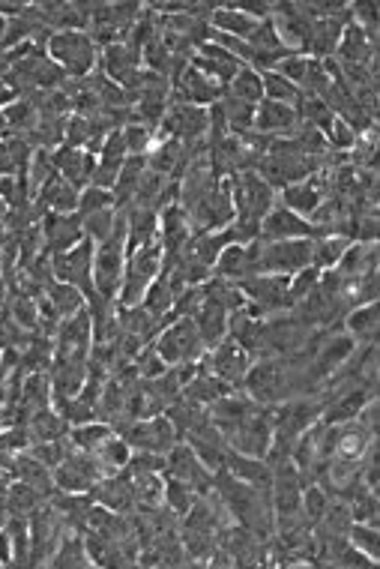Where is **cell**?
<instances>
[{
  "mask_svg": "<svg viewBox=\"0 0 380 569\" xmlns=\"http://www.w3.org/2000/svg\"><path fill=\"white\" fill-rule=\"evenodd\" d=\"M252 402L276 408L294 396H300L297 387V369L288 357H261L249 366L243 387H240Z\"/></svg>",
  "mask_w": 380,
  "mask_h": 569,
  "instance_id": "1",
  "label": "cell"
},
{
  "mask_svg": "<svg viewBox=\"0 0 380 569\" xmlns=\"http://www.w3.org/2000/svg\"><path fill=\"white\" fill-rule=\"evenodd\" d=\"M45 51L48 60L69 78H87L99 69V45L87 30H54Z\"/></svg>",
  "mask_w": 380,
  "mask_h": 569,
  "instance_id": "2",
  "label": "cell"
},
{
  "mask_svg": "<svg viewBox=\"0 0 380 569\" xmlns=\"http://www.w3.org/2000/svg\"><path fill=\"white\" fill-rule=\"evenodd\" d=\"M162 267H165V252H162L159 240L132 249L126 255V270H123V285H120V294H117V306L120 309L138 306L144 300L147 288L162 276Z\"/></svg>",
  "mask_w": 380,
  "mask_h": 569,
  "instance_id": "3",
  "label": "cell"
},
{
  "mask_svg": "<svg viewBox=\"0 0 380 569\" xmlns=\"http://www.w3.org/2000/svg\"><path fill=\"white\" fill-rule=\"evenodd\" d=\"M228 180H231V195H234V219L255 225L261 231V219L276 204V189L258 171H240Z\"/></svg>",
  "mask_w": 380,
  "mask_h": 569,
  "instance_id": "4",
  "label": "cell"
},
{
  "mask_svg": "<svg viewBox=\"0 0 380 569\" xmlns=\"http://www.w3.org/2000/svg\"><path fill=\"white\" fill-rule=\"evenodd\" d=\"M153 348L165 360L168 369L180 366V363H198L207 354V348H204V342H201L198 327H195L192 318H174V321H168L159 330V336L153 339Z\"/></svg>",
  "mask_w": 380,
  "mask_h": 569,
  "instance_id": "5",
  "label": "cell"
},
{
  "mask_svg": "<svg viewBox=\"0 0 380 569\" xmlns=\"http://www.w3.org/2000/svg\"><path fill=\"white\" fill-rule=\"evenodd\" d=\"M315 240H258V273L294 276L312 267Z\"/></svg>",
  "mask_w": 380,
  "mask_h": 569,
  "instance_id": "6",
  "label": "cell"
},
{
  "mask_svg": "<svg viewBox=\"0 0 380 569\" xmlns=\"http://www.w3.org/2000/svg\"><path fill=\"white\" fill-rule=\"evenodd\" d=\"M93 252H96V243H90L84 237L72 249L48 255L54 279L66 282V285H75L78 291H84V297H90L93 294Z\"/></svg>",
  "mask_w": 380,
  "mask_h": 569,
  "instance_id": "7",
  "label": "cell"
},
{
  "mask_svg": "<svg viewBox=\"0 0 380 569\" xmlns=\"http://www.w3.org/2000/svg\"><path fill=\"white\" fill-rule=\"evenodd\" d=\"M51 474H54V489L63 495H90L93 486L102 480L96 459L84 450H75V447Z\"/></svg>",
  "mask_w": 380,
  "mask_h": 569,
  "instance_id": "8",
  "label": "cell"
},
{
  "mask_svg": "<svg viewBox=\"0 0 380 569\" xmlns=\"http://www.w3.org/2000/svg\"><path fill=\"white\" fill-rule=\"evenodd\" d=\"M165 477H174V480L189 483L198 495H210L216 474L195 456V450H192L186 441H177V444L165 453Z\"/></svg>",
  "mask_w": 380,
  "mask_h": 569,
  "instance_id": "9",
  "label": "cell"
},
{
  "mask_svg": "<svg viewBox=\"0 0 380 569\" xmlns=\"http://www.w3.org/2000/svg\"><path fill=\"white\" fill-rule=\"evenodd\" d=\"M252 363H255V357H252L246 348H240L234 339H225V342H219L216 348H210V351L204 354V366H207L219 381H225L231 390H240V387H243V378H246V372H249Z\"/></svg>",
  "mask_w": 380,
  "mask_h": 569,
  "instance_id": "10",
  "label": "cell"
},
{
  "mask_svg": "<svg viewBox=\"0 0 380 569\" xmlns=\"http://www.w3.org/2000/svg\"><path fill=\"white\" fill-rule=\"evenodd\" d=\"M54 342V357L63 360H87L90 348H93V324H90V312L81 309L72 318H63L57 333L51 336Z\"/></svg>",
  "mask_w": 380,
  "mask_h": 569,
  "instance_id": "11",
  "label": "cell"
},
{
  "mask_svg": "<svg viewBox=\"0 0 380 569\" xmlns=\"http://www.w3.org/2000/svg\"><path fill=\"white\" fill-rule=\"evenodd\" d=\"M171 90L177 96V102H189L198 108H210L222 99L225 87L219 81H213L210 75H204L201 69L192 66V60L171 78Z\"/></svg>",
  "mask_w": 380,
  "mask_h": 569,
  "instance_id": "12",
  "label": "cell"
},
{
  "mask_svg": "<svg viewBox=\"0 0 380 569\" xmlns=\"http://www.w3.org/2000/svg\"><path fill=\"white\" fill-rule=\"evenodd\" d=\"M315 237H321V231L312 225V219L282 207L279 201L261 219V234H258V240H315Z\"/></svg>",
  "mask_w": 380,
  "mask_h": 569,
  "instance_id": "13",
  "label": "cell"
},
{
  "mask_svg": "<svg viewBox=\"0 0 380 569\" xmlns=\"http://www.w3.org/2000/svg\"><path fill=\"white\" fill-rule=\"evenodd\" d=\"M330 192H327V174H324V168L318 171V174H312V177H306V180H300V183H291V186H285L282 192H276V201L282 204V207H288V210H294V213H300V216H312L318 207H321V201L327 198Z\"/></svg>",
  "mask_w": 380,
  "mask_h": 569,
  "instance_id": "14",
  "label": "cell"
},
{
  "mask_svg": "<svg viewBox=\"0 0 380 569\" xmlns=\"http://www.w3.org/2000/svg\"><path fill=\"white\" fill-rule=\"evenodd\" d=\"M39 231H42L45 255L66 252V249H72L75 243L84 240L78 213H45V219L39 222Z\"/></svg>",
  "mask_w": 380,
  "mask_h": 569,
  "instance_id": "15",
  "label": "cell"
},
{
  "mask_svg": "<svg viewBox=\"0 0 380 569\" xmlns=\"http://www.w3.org/2000/svg\"><path fill=\"white\" fill-rule=\"evenodd\" d=\"M54 171L69 183L75 186L78 192L87 189L93 183V174H96V156L84 147H69L63 144L60 150H54Z\"/></svg>",
  "mask_w": 380,
  "mask_h": 569,
  "instance_id": "16",
  "label": "cell"
},
{
  "mask_svg": "<svg viewBox=\"0 0 380 569\" xmlns=\"http://www.w3.org/2000/svg\"><path fill=\"white\" fill-rule=\"evenodd\" d=\"M297 126H300V117H297L294 105L270 102V99H261L255 105V132H261L267 138H288V135H294Z\"/></svg>",
  "mask_w": 380,
  "mask_h": 569,
  "instance_id": "17",
  "label": "cell"
},
{
  "mask_svg": "<svg viewBox=\"0 0 380 569\" xmlns=\"http://www.w3.org/2000/svg\"><path fill=\"white\" fill-rule=\"evenodd\" d=\"M342 279H363V276H375L378 273V240L375 243H360L354 240L345 255L339 258V264L333 267Z\"/></svg>",
  "mask_w": 380,
  "mask_h": 569,
  "instance_id": "18",
  "label": "cell"
},
{
  "mask_svg": "<svg viewBox=\"0 0 380 569\" xmlns=\"http://www.w3.org/2000/svg\"><path fill=\"white\" fill-rule=\"evenodd\" d=\"M342 327L345 333L357 342V345H375L380 330V306L375 303H360V306H351L342 318Z\"/></svg>",
  "mask_w": 380,
  "mask_h": 569,
  "instance_id": "19",
  "label": "cell"
},
{
  "mask_svg": "<svg viewBox=\"0 0 380 569\" xmlns=\"http://www.w3.org/2000/svg\"><path fill=\"white\" fill-rule=\"evenodd\" d=\"M234 480L246 483V486H255V489H270V480H273V468L267 459H255V456H243V453H234L228 450L225 456V465H222Z\"/></svg>",
  "mask_w": 380,
  "mask_h": 569,
  "instance_id": "20",
  "label": "cell"
},
{
  "mask_svg": "<svg viewBox=\"0 0 380 569\" xmlns=\"http://www.w3.org/2000/svg\"><path fill=\"white\" fill-rule=\"evenodd\" d=\"M372 42L375 39L360 24L348 21L342 36H339V45H336V54H339L342 66H366L372 60V51H375Z\"/></svg>",
  "mask_w": 380,
  "mask_h": 569,
  "instance_id": "21",
  "label": "cell"
},
{
  "mask_svg": "<svg viewBox=\"0 0 380 569\" xmlns=\"http://www.w3.org/2000/svg\"><path fill=\"white\" fill-rule=\"evenodd\" d=\"M192 321H195L198 336H201V342H204L207 351L228 339V321H231V312H225L222 306L204 300V303L198 306V312L192 315Z\"/></svg>",
  "mask_w": 380,
  "mask_h": 569,
  "instance_id": "22",
  "label": "cell"
},
{
  "mask_svg": "<svg viewBox=\"0 0 380 569\" xmlns=\"http://www.w3.org/2000/svg\"><path fill=\"white\" fill-rule=\"evenodd\" d=\"M78 189L75 186H69L60 174H54V177H48L45 180V186L39 189V195H36V204H39V210H45V213H78Z\"/></svg>",
  "mask_w": 380,
  "mask_h": 569,
  "instance_id": "23",
  "label": "cell"
},
{
  "mask_svg": "<svg viewBox=\"0 0 380 569\" xmlns=\"http://www.w3.org/2000/svg\"><path fill=\"white\" fill-rule=\"evenodd\" d=\"M207 24H210L213 33L234 36V39H243V42H249V36L258 27V21L249 18L246 12H240L237 6H213V12L207 15Z\"/></svg>",
  "mask_w": 380,
  "mask_h": 569,
  "instance_id": "24",
  "label": "cell"
},
{
  "mask_svg": "<svg viewBox=\"0 0 380 569\" xmlns=\"http://www.w3.org/2000/svg\"><path fill=\"white\" fill-rule=\"evenodd\" d=\"M24 429H27L30 444L57 441V438H66V435H69V423L60 417L57 408H39V411H33Z\"/></svg>",
  "mask_w": 380,
  "mask_h": 569,
  "instance_id": "25",
  "label": "cell"
},
{
  "mask_svg": "<svg viewBox=\"0 0 380 569\" xmlns=\"http://www.w3.org/2000/svg\"><path fill=\"white\" fill-rule=\"evenodd\" d=\"M90 456L96 459L102 477H105V474H120V471H126V465H129V459H132V447L126 444L123 435L111 432Z\"/></svg>",
  "mask_w": 380,
  "mask_h": 569,
  "instance_id": "26",
  "label": "cell"
},
{
  "mask_svg": "<svg viewBox=\"0 0 380 569\" xmlns=\"http://www.w3.org/2000/svg\"><path fill=\"white\" fill-rule=\"evenodd\" d=\"M42 297L54 306V312L60 315V321L78 315L81 309H87V297H84V291H78L75 285L57 282V279L48 282V288L42 291Z\"/></svg>",
  "mask_w": 380,
  "mask_h": 569,
  "instance_id": "27",
  "label": "cell"
},
{
  "mask_svg": "<svg viewBox=\"0 0 380 569\" xmlns=\"http://www.w3.org/2000/svg\"><path fill=\"white\" fill-rule=\"evenodd\" d=\"M351 243L354 240L345 237V234H321V237H315V243H312V267L321 270V273L333 270Z\"/></svg>",
  "mask_w": 380,
  "mask_h": 569,
  "instance_id": "28",
  "label": "cell"
},
{
  "mask_svg": "<svg viewBox=\"0 0 380 569\" xmlns=\"http://www.w3.org/2000/svg\"><path fill=\"white\" fill-rule=\"evenodd\" d=\"M225 93L240 99V102H249V105H258L264 99V81H261V72L252 69V66H240L237 75L225 84Z\"/></svg>",
  "mask_w": 380,
  "mask_h": 569,
  "instance_id": "29",
  "label": "cell"
},
{
  "mask_svg": "<svg viewBox=\"0 0 380 569\" xmlns=\"http://www.w3.org/2000/svg\"><path fill=\"white\" fill-rule=\"evenodd\" d=\"M219 108H222V117H225V123H228V132H231V135H246V132H252V129H255V105L240 102V99H234V96L222 93Z\"/></svg>",
  "mask_w": 380,
  "mask_h": 569,
  "instance_id": "30",
  "label": "cell"
},
{
  "mask_svg": "<svg viewBox=\"0 0 380 569\" xmlns=\"http://www.w3.org/2000/svg\"><path fill=\"white\" fill-rule=\"evenodd\" d=\"M201 495L189 486V483H183V480H174V477H165V489H162V507H168V513H174V516H186L192 507H195V501H198Z\"/></svg>",
  "mask_w": 380,
  "mask_h": 569,
  "instance_id": "31",
  "label": "cell"
},
{
  "mask_svg": "<svg viewBox=\"0 0 380 569\" xmlns=\"http://www.w3.org/2000/svg\"><path fill=\"white\" fill-rule=\"evenodd\" d=\"M48 564L51 567H90V558H87V549H84V537H78V534L60 537V543L54 549V558Z\"/></svg>",
  "mask_w": 380,
  "mask_h": 569,
  "instance_id": "32",
  "label": "cell"
},
{
  "mask_svg": "<svg viewBox=\"0 0 380 569\" xmlns=\"http://www.w3.org/2000/svg\"><path fill=\"white\" fill-rule=\"evenodd\" d=\"M3 507H6L12 516H24V519H27L30 513H36V510L42 507V495H39L36 489L24 486V483H15V486L6 489Z\"/></svg>",
  "mask_w": 380,
  "mask_h": 569,
  "instance_id": "33",
  "label": "cell"
},
{
  "mask_svg": "<svg viewBox=\"0 0 380 569\" xmlns=\"http://www.w3.org/2000/svg\"><path fill=\"white\" fill-rule=\"evenodd\" d=\"M261 81H264V99L270 102H285V105H297L300 102V87L291 84L288 78H282L279 72H261Z\"/></svg>",
  "mask_w": 380,
  "mask_h": 569,
  "instance_id": "34",
  "label": "cell"
},
{
  "mask_svg": "<svg viewBox=\"0 0 380 569\" xmlns=\"http://www.w3.org/2000/svg\"><path fill=\"white\" fill-rule=\"evenodd\" d=\"M120 135H123V144H126V153H129V156H147V153L153 150L156 138H159L150 126L135 123V120H129V123L120 129Z\"/></svg>",
  "mask_w": 380,
  "mask_h": 569,
  "instance_id": "35",
  "label": "cell"
},
{
  "mask_svg": "<svg viewBox=\"0 0 380 569\" xmlns=\"http://www.w3.org/2000/svg\"><path fill=\"white\" fill-rule=\"evenodd\" d=\"M117 225V207L114 210H99V213H87L81 216V231L90 243H102L114 234Z\"/></svg>",
  "mask_w": 380,
  "mask_h": 569,
  "instance_id": "36",
  "label": "cell"
},
{
  "mask_svg": "<svg viewBox=\"0 0 380 569\" xmlns=\"http://www.w3.org/2000/svg\"><path fill=\"white\" fill-rule=\"evenodd\" d=\"M348 543L354 549H360L366 558H372L375 564L380 561V531L378 525H366V522H354L348 528Z\"/></svg>",
  "mask_w": 380,
  "mask_h": 569,
  "instance_id": "37",
  "label": "cell"
},
{
  "mask_svg": "<svg viewBox=\"0 0 380 569\" xmlns=\"http://www.w3.org/2000/svg\"><path fill=\"white\" fill-rule=\"evenodd\" d=\"M324 138H327V147L330 150H336V153H351L354 147H357V129L348 123V120H342V117H333V123H330V129L324 132Z\"/></svg>",
  "mask_w": 380,
  "mask_h": 569,
  "instance_id": "38",
  "label": "cell"
},
{
  "mask_svg": "<svg viewBox=\"0 0 380 569\" xmlns=\"http://www.w3.org/2000/svg\"><path fill=\"white\" fill-rule=\"evenodd\" d=\"M114 192L111 189H99V186H87L78 195V216L87 213H99V210H114Z\"/></svg>",
  "mask_w": 380,
  "mask_h": 569,
  "instance_id": "39",
  "label": "cell"
},
{
  "mask_svg": "<svg viewBox=\"0 0 380 569\" xmlns=\"http://www.w3.org/2000/svg\"><path fill=\"white\" fill-rule=\"evenodd\" d=\"M309 63H312V57L309 54H300V51H294V54H288V57H282L279 63H276V69L273 72H279L282 78H288L291 84H303V78H306V72H309Z\"/></svg>",
  "mask_w": 380,
  "mask_h": 569,
  "instance_id": "40",
  "label": "cell"
},
{
  "mask_svg": "<svg viewBox=\"0 0 380 569\" xmlns=\"http://www.w3.org/2000/svg\"><path fill=\"white\" fill-rule=\"evenodd\" d=\"M9 372H12V369H9V363H6V357H3V351H0V387H3V381L9 378Z\"/></svg>",
  "mask_w": 380,
  "mask_h": 569,
  "instance_id": "41",
  "label": "cell"
},
{
  "mask_svg": "<svg viewBox=\"0 0 380 569\" xmlns=\"http://www.w3.org/2000/svg\"><path fill=\"white\" fill-rule=\"evenodd\" d=\"M0 405H3V387H0Z\"/></svg>",
  "mask_w": 380,
  "mask_h": 569,
  "instance_id": "42",
  "label": "cell"
}]
</instances>
